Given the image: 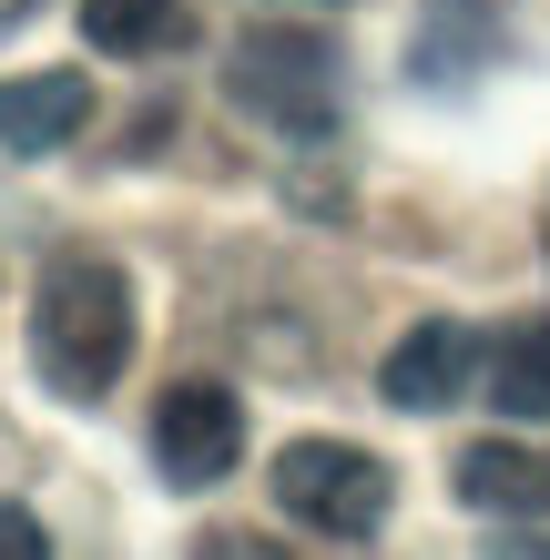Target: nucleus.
I'll return each instance as SVG.
<instances>
[{
    "mask_svg": "<svg viewBox=\"0 0 550 560\" xmlns=\"http://www.w3.org/2000/svg\"><path fill=\"white\" fill-rule=\"evenodd\" d=\"M143 347V295L133 276L113 266V255H51L42 285H31V377L51 387V398H113L122 368H133Z\"/></svg>",
    "mask_w": 550,
    "mask_h": 560,
    "instance_id": "obj_1",
    "label": "nucleus"
},
{
    "mask_svg": "<svg viewBox=\"0 0 550 560\" xmlns=\"http://www.w3.org/2000/svg\"><path fill=\"white\" fill-rule=\"evenodd\" d=\"M540 255H550V214H540Z\"/></svg>",
    "mask_w": 550,
    "mask_h": 560,
    "instance_id": "obj_12",
    "label": "nucleus"
},
{
    "mask_svg": "<svg viewBox=\"0 0 550 560\" xmlns=\"http://www.w3.org/2000/svg\"><path fill=\"white\" fill-rule=\"evenodd\" d=\"M490 51H500V0H429V21L408 42V72L418 82H469Z\"/></svg>",
    "mask_w": 550,
    "mask_h": 560,
    "instance_id": "obj_8",
    "label": "nucleus"
},
{
    "mask_svg": "<svg viewBox=\"0 0 550 560\" xmlns=\"http://www.w3.org/2000/svg\"><path fill=\"white\" fill-rule=\"evenodd\" d=\"M224 103L285 143H327L347 113V61L316 21H255L224 51Z\"/></svg>",
    "mask_w": 550,
    "mask_h": 560,
    "instance_id": "obj_2",
    "label": "nucleus"
},
{
    "mask_svg": "<svg viewBox=\"0 0 550 560\" xmlns=\"http://www.w3.org/2000/svg\"><path fill=\"white\" fill-rule=\"evenodd\" d=\"M469 377H479V326H469V316H418L408 337L377 357V398H387V408H408V418L448 408Z\"/></svg>",
    "mask_w": 550,
    "mask_h": 560,
    "instance_id": "obj_5",
    "label": "nucleus"
},
{
    "mask_svg": "<svg viewBox=\"0 0 550 560\" xmlns=\"http://www.w3.org/2000/svg\"><path fill=\"white\" fill-rule=\"evenodd\" d=\"M82 122H92L82 72H11L0 82V153H61Z\"/></svg>",
    "mask_w": 550,
    "mask_h": 560,
    "instance_id": "obj_7",
    "label": "nucleus"
},
{
    "mask_svg": "<svg viewBox=\"0 0 550 560\" xmlns=\"http://www.w3.org/2000/svg\"><path fill=\"white\" fill-rule=\"evenodd\" d=\"M72 21H82V51L103 61H153L184 42V0H72Z\"/></svg>",
    "mask_w": 550,
    "mask_h": 560,
    "instance_id": "obj_9",
    "label": "nucleus"
},
{
    "mask_svg": "<svg viewBox=\"0 0 550 560\" xmlns=\"http://www.w3.org/2000/svg\"><path fill=\"white\" fill-rule=\"evenodd\" d=\"M0 550H31V560H42V550H51V520L21 510V500H0Z\"/></svg>",
    "mask_w": 550,
    "mask_h": 560,
    "instance_id": "obj_11",
    "label": "nucleus"
},
{
    "mask_svg": "<svg viewBox=\"0 0 550 560\" xmlns=\"http://www.w3.org/2000/svg\"><path fill=\"white\" fill-rule=\"evenodd\" d=\"M266 500L296 520L306 540H377L387 530V510H398V469H387L377 448L358 439H285L266 458Z\"/></svg>",
    "mask_w": 550,
    "mask_h": 560,
    "instance_id": "obj_3",
    "label": "nucleus"
},
{
    "mask_svg": "<svg viewBox=\"0 0 550 560\" xmlns=\"http://www.w3.org/2000/svg\"><path fill=\"white\" fill-rule=\"evenodd\" d=\"M143 448H153V469H164L174 489L235 479V458H245V398H235L224 377H174L164 398H153Z\"/></svg>",
    "mask_w": 550,
    "mask_h": 560,
    "instance_id": "obj_4",
    "label": "nucleus"
},
{
    "mask_svg": "<svg viewBox=\"0 0 550 560\" xmlns=\"http://www.w3.org/2000/svg\"><path fill=\"white\" fill-rule=\"evenodd\" d=\"M490 408L520 418V428L550 418V326H510V337H500V357H490Z\"/></svg>",
    "mask_w": 550,
    "mask_h": 560,
    "instance_id": "obj_10",
    "label": "nucleus"
},
{
    "mask_svg": "<svg viewBox=\"0 0 550 560\" xmlns=\"http://www.w3.org/2000/svg\"><path fill=\"white\" fill-rule=\"evenodd\" d=\"M448 489L479 510V520H550V448L530 439H469L448 458Z\"/></svg>",
    "mask_w": 550,
    "mask_h": 560,
    "instance_id": "obj_6",
    "label": "nucleus"
}]
</instances>
